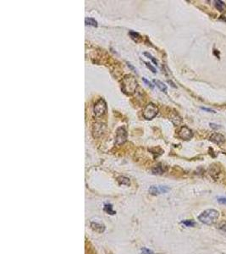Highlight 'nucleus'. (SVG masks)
I'll use <instances>...</instances> for the list:
<instances>
[{"mask_svg": "<svg viewBox=\"0 0 226 254\" xmlns=\"http://www.w3.org/2000/svg\"><path fill=\"white\" fill-rule=\"evenodd\" d=\"M85 21H86V25H92V26H95V27H97V22L94 19H92V18H87V19H85Z\"/></svg>", "mask_w": 226, "mask_h": 254, "instance_id": "f3484780", "label": "nucleus"}, {"mask_svg": "<svg viewBox=\"0 0 226 254\" xmlns=\"http://www.w3.org/2000/svg\"><path fill=\"white\" fill-rule=\"evenodd\" d=\"M214 5L216 7V9H217L219 11H220V12L225 11V9L226 8L225 4L223 1H221V0H215V1H214Z\"/></svg>", "mask_w": 226, "mask_h": 254, "instance_id": "f8f14e48", "label": "nucleus"}, {"mask_svg": "<svg viewBox=\"0 0 226 254\" xmlns=\"http://www.w3.org/2000/svg\"><path fill=\"white\" fill-rule=\"evenodd\" d=\"M201 108L202 109V110H204V111H207V112H208V113H214V114H215V113H216V112H215V110L212 109V108H205V107H201Z\"/></svg>", "mask_w": 226, "mask_h": 254, "instance_id": "393cba45", "label": "nucleus"}, {"mask_svg": "<svg viewBox=\"0 0 226 254\" xmlns=\"http://www.w3.org/2000/svg\"><path fill=\"white\" fill-rule=\"evenodd\" d=\"M153 82H154V83L156 84V86H157V87L160 89L162 92H167V87H166V85H165L164 83H163L162 82H160V81H157V80H154Z\"/></svg>", "mask_w": 226, "mask_h": 254, "instance_id": "4468645a", "label": "nucleus"}, {"mask_svg": "<svg viewBox=\"0 0 226 254\" xmlns=\"http://www.w3.org/2000/svg\"><path fill=\"white\" fill-rule=\"evenodd\" d=\"M178 136L180 138L183 140H190L192 137L193 133H192V131L189 129L187 126H182L178 132Z\"/></svg>", "mask_w": 226, "mask_h": 254, "instance_id": "423d86ee", "label": "nucleus"}, {"mask_svg": "<svg viewBox=\"0 0 226 254\" xmlns=\"http://www.w3.org/2000/svg\"><path fill=\"white\" fill-rule=\"evenodd\" d=\"M210 141L217 145H221L225 141V138L222 134L214 133L210 136Z\"/></svg>", "mask_w": 226, "mask_h": 254, "instance_id": "6e6552de", "label": "nucleus"}, {"mask_svg": "<svg viewBox=\"0 0 226 254\" xmlns=\"http://www.w3.org/2000/svg\"><path fill=\"white\" fill-rule=\"evenodd\" d=\"M145 64H146V66H147V68H148V69H149V70H150L152 72H153V73H156V72H157L156 69H155L153 66H152V65H151V64L145 62Z\"/></svg>", "mask_w": 226, "mask_h": 254, "instance_id": "5701e85b", "label": "nucleus"}, {"mask_svg": "<svg viewBox=\"0 0 226 254\" xmlns=\"http://www.w3.org/2000/svg\"><path fill=\"white\" fill-rule=\"evenodd\" d=\"M210 126H211V128L214 129V130H217V129H220V128H221V126H218V125L214 124V123H210Z\"/></svg>", "mask_w": 226, "mask_h": 254, "instance_id": "a878e982", "label": "nucleus"}, {"mask_svg": "<svg viewBox=\"0 0 226 254\" xmlns=\"http://www.w3.org/2000/svg\"><path fill=\"white\" fill-rule=\"evenodd\" d=\"M127 139V132L124 127H119L116 131V137H115V144L121 145L126 142Z\"/></svg>", "mask_w": 226, "mask_h": 254, "instance_id": "39448f33", "label": "nucleus"}, {"mask_svg": "<svg viewBox=\"0 0 226 254\" xmlns=\"http://www.w3.org/2000/svg\"><path fill=\"white\" fill-rule=\"evenodd\" d=\"M138 87V82L131 75H126L122 80V92L128 95L133 94Z\"/></svg>", "mask_w": 226, "mask_h": 254, "instance_id": "f257e3e1", "label": "nucleus"}, {"mask_svg": "<svg viewBox=\"0 0 226 254\" xmlns=\"http://www.w3.org/2000/svg\"><path fill=\"white\" fill-rule=\"evenodd\" d=\"M218 202H219L220 204L226 205V197H220V198L218 199Z\"/></svg>", "mask_w": 226, "mask_h": 254, "instance_id": "b1692460", "label": "nucleus"}, {"mask_svg": "<svg viewBox=\"0 0 226 254\" xmlns=\"http://www.w3.org/2000/svg\"><path fill=\"white\" fill-rule=\"evenodd\" d=\"M91 227L95 231H97L99 233H103L105 230V226L100 223L92 222L91 223Z\"/></svg>", "mask_w": 226, "mask_h": 254, "instance_id": "9b49d317", "label": "nucleus"}, {"mask_svg": "<svg viewBox=\"0 0 226 254\" xmlns=\"http://www.w3.org/2000/svg\"><path fill=\"white\" fill-rule=\"evenodd\" d=\"M104 211H105L106 213H108V214H111V215H113V214H116V212L113 210V207H112L111 204H106V205L104 206Z\"/></svg>", "mask_w": 226, "mask_h": 254, "instance_id": "dca6fc26", "label": "nucleus"}, {"mask_svg": "<svg viewBox=\"0 0 226 254\" xmlns=\"http://www.w3.org/2000/svg\"><path fill=\"white\" fill-rule=\"evenodd\" d=\"M167 170V167L163 164H157V165L153 166L152 169V172L155 175H162Z\"/></svg>", "mask_w": 226, "mask_h": 254, "instance_id": "9d476101", "label": "nucleus"}, {"mask_svg": "<svg viewBox=\"0 0 226 254\" xmlns=\"http://www.w3.org/2000/svg\"><path fill=\"white\" fill-rule=\"evenodd\" d=\"M219 229L226 233V221H223L219 224Z\"/></svg>", "mask_w": 226, "mask_h": 254, "instance_id": "412c9836", "label": "nucleus"}, {"mask_svg": "<svg viewBox=\"0 0 226 254\" xmlns=\"http://www.w3.org/2000/svg\"><path fill=\"white\" fill-rule=\"evenodd\" d=\"M141 252L142 254H155L152 251H151L149 249H147V248H142L141 249Z\"/></svg>", "mask_w": 226, "mask_h": 254, "instance_id": "aec40b11", "label": "nucleus"}, {"mask_svg": "<svg viewBox=\"0 0 226 254\" xmlns=\"http://www.w3.org/2000/svg\"><path fill=\"white\" fill-rule=\"evenodd\" d=\"M130 36H131V38L134 41H136V42H138V40L140 39V35H139L138 33H136V32H130Z\"/></svg>", "mask_w": 226, "mask_h": 254, "instance_id": "6ab92c4d", "label": "nucleus"}, {"mask_svg": "<svg viewBox=\"0 0 226 254\" xmlns=\"http://www.w3.org/2000/svg\"><path fill=\"white\" fill-rule=\"evenodd\" d=\"M142 80H143V82H144L145 83H147V85H148V86H150V87H151V88H152V87H153V86H152V84H151V82H148V81H147V80H146V79H145V78H142Z\"/></svg>", "mask_w": 226, "mask_h": 254, "instance_id": "bb28decb", "label": "nucleus"}, {"mask_svg": "<svg viewBox=\"0 0 226 254\" xmlns=\"http://www.w3.org/2000/svg\"><path fill=\"white\" fill-rule=\"evenodd\" d=\"M170 190V188L167 186H163V185H152L149 188V193L151 195H158V194H162V193H167Z\"/></svg>", "mask_w": 226, "mask_h": 254, "instance_id": "0eeeda50", "label": "nucleus"}, {"mask_svg": "<svg viewBox=\"0 0 226 254\" xmlns=\"http://www.w3.org/2000/svg\"><path fill=\"white\" fill-rule=\"evenodd\" d=\"M144 55H145V56H147V57L148 58H150L151 60H152V61L153 63L155 64L156 65H157V60H156V59H155V58H154L152 57V55H151L150 53H144Z\"/></svg>", "mask_w": 226, "mask_h": 254, "instance_id": "4be33fe9", "label": "nucleus"}, {"mask_svg": "<svg viewBox=\"0 0 226 254\" xmlns=\"http://www.w3.org/2000/svg\"><path fill=\"white\" fill-rule=\"evenodd\" d=\"M158 112V108L153 103L147 104L143 109V117L146 120H152L153 119Z\"/></svg>", "mask_w": 226, "mask_h": 254, "instance_id": "20e7f679", "label": "nucleus"}, {"mask_svg": "<svg viewBox=\"0 0 226 254\" xmlns=\"http://www.w3.org/2000/svg\"><path fill=\"white\" fill-rule=\"evenodd\" d=\"M220 217V213L216 209H207L202 212L200 215L198 216V220L201 223L207 224V225H212L218 221Z\"/></svg>", "mask_w": 226, "mask_h": 254, "instance_id": "f03ea898", "label": "nucleus"}, {"mask_svg": "<svg viewBox=\"0 0 226 254\" xmlns=\"http://www.w3.org/2000/svg\"><path fill=\"white\" fill-rule=\"evenodd\" d=\"M181 223L183 224H185L186 226H187V227H194L196 224V222H194L193 220H183Z\"/></svg>", "mask_w": 226, "mask_h": 254, "instance_id": "a211bd4d", "label": "nucleus"}, {"mask_svg": "<svg viewBox=\"0 0 226 254\" xmlns=\"http://www.w3.org/2000/svg\"><path fill=\"white\" fill-rule=\"evenodd\" d=\"M105 130V126L101 123H96L93 126V136L95 137H99L102 136Z\"/></svg>", "mask_w": 226, "mask_h": 254, "instance_id": "1a4fd4ad", "label": "nucleus"}, {"mask_svg": "<svg viewBox=\"0 0 226 254\" xmlns=\"http://www.w3.org/2000/svg\"><path fill=\"white\" fill-rule=\"evenodd\" d=\"M117 180H118L119 184L121 185H130V179L125 177V176H119V177L117 178Z\"/></svg>", "mask_w": 226, "mask_h": 254, "instance_id": "2eb2a0df", "label": "nucleus"}, {"mask_svg": "<svg viewBox=\"0 0 226 254\" xmlns=\"http://www.w3.org/2000/svg\"><path fill=\"white\" fill-rule=\"evenodd\" d=\"M93 112H94L95 117L99 118L101 116L104 115L107 112V103L103 99H99L98 101L96 102L93 108Z\"/></svg>", "mask_w": 226, "mask_h": 254, "instance_id": "7ed1b4c3", "label": "nucleus"}, {"mask_svg": "<svg viewBox=\"0 0 226 254\" xmlns=\"http://www.w3.org/2000/svg\"><path fill=\"white\" fill-rule=\"evenodd\" d=\"M219 174H220V170H219L218 167H215L214 165L210 167V175H211L212 177L216 179V178L218 177Z\"/></svg>", "mask_w": 226, "mask_h": 254, "instance_id": "ddd939ff", "label": "nucleus"}]
</instances>
